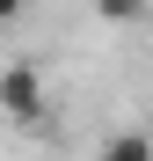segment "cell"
Returning a JSON list of instances; mask_svg holds the SVG:
<instances>
[{"label":"cell","instance_id":"6da1fadb","mask_svg":"<svg viewBox=\"0 0 153 161\" xmlns=\"http://www.w3.org/2000/svg\"><path fill=\"white\" fill-rule=\"evenodd\" d=\"M0 117H15V125H37L44 117V73L29 59H8L0 66Z\"/></svg>","mask_w":153,"mask_h":161},{"label":"cell","instance_id":"7a4b0ae2","mask_svg":"<svg viewBox=\"0 0 153 161\" xmlns=\"http://www.w3.org/2000/svg\"><path fill=\"white\" fill-rule=\"evenodd\" d=\"M102 161H153V139H146V132H110Z\"/></svg>","mask_w":153,"mask_h":161},{"label":"cell","instance_id":"3957f363","mask_svg":"<svg viewBox=\"0 0 153 161\" xmlns=\"http://www.w3.org/2000/svg\"><path fill=\"white\" fill-rule=\"evenodd\" d=\"M95 15H102V22H117V30H131V22L153 15V0H95Z\"/></svg>","mask_w":153,"mask_h":161},{"label":"cell","instance_id":"277c9868","mask_svg":"<svg viewBox=\"0 0 153 161\" xmlns=\"http://www.w3.org/2000/svg\"><path fill=\"white\" fill-rule=\"evenodd\" d=\"M15 15H22V0H0V22H15Z\"/></svg>","mask_w":153,"mask_h":161}]
</instances>
